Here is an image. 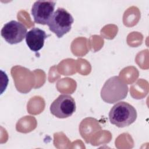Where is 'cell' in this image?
I'll return each instance as SVG.
<instances>
[{
    "mask_svg": "<svg viewBox=\"0 0 149 149\" xmlns=\"http://www.w3.org/2000/svg\"><path fill=\"white\" fill-rule=\"evenodd\" d=\"M137 116L134 107L123 101L115 104L109 113L110 122L118 127H124L130 125L136 120Z\"/></svg>",
    "mask_w": 149,
    "mask_h": 149,
    "instance_id": "cell-1",
    "label": "cell"
},
{
    "mask_svg": "<svg viewBox=\"0 0 149 149\" xmlns=\"http://www.w3.org/2000/svg\"><path fill=\"white\" fill-rule=\"evenodd\" d=\"M128 86L119 76H113L107 80L101 91L102 99L106 102L113 104L126 98L128 93Z\"/></svg>",
    "mask_w": 149,
    "mask_h": 149,
    "instance_id": "cell-2",
    "label": "cell"
},
{
    "mask_svg": "<svg viewBox=\"0 0 149 149\" xmlns=\"http://www.w3.org/2000/svg\"><path fill=\"white\" fill-rule=\"evenodd\" d=\"M74 19L70 13L65 9L58 8L54 12L47 25L49 29L58 38L70 31Z\"/></svg>",
    "mask_w": 149,
    "mask_h": 149,
    "instance_id": "cell-3",
    "label": "cell"
},
{
    "mask_svg": "<svg viewBox=\"0 0 149 149\" xmlns=\"http://www.w3.org/2000/svg\"><path fill=\"white\" fill-rule=\"evenodd\" d=\"M76 102L73 98L68 94L59 95L50 105L51 113L58 118H66L76 111Z\"/></svg>",
    "mask_w": 149,
    "mask_h": 149,
    "instance_id": "cell-4",
    "label": "cell"
},
{
    "mask_svg": "<svg viewBox=\"0 0 149 149\" xmlns=\"http://www.w3.org/2000/svg\"><path fill=\"white\" fill-rule=\"evenodd\" d=\"M27 33V28L25 26L16 20H11L6 23L1 31L3 38L10 44H16L22 42Z\"/></svg>",
    "mask_w": 149,
    "mask_h": 149,
    "instance_id": "cell-5",
    "label": "cell"
},
{
    "mask_svg": "<svg viewBox=\"0 0 149 149\" xmlns=\"http://www.w3.org/2000/svg\"><path fill=\"white\" fill-rule=\"evenodd\" d=\"M56 2L51 1H36L31 8V15L35 23L47 25L52 17Z\"/></svg>",
    "mask_w": 149,
    "mask_h": 149,
    "instance_id": "cell-6",
    "label": "cell"
},
{
    "mask_svg": "<svg viewBox=\"0 0 149 149\" xmlns=\"http://www.w3.org/2000/svg\"><path fill=\"white\" fill-rule=\"evenodd\" d=\"M48 35L45 31L37 27H34L26 35V42L29 48L34 52H37L44 46L45 40Z\"/></svg>",
    "mask_w": 149,
    "mask_h": 149,
    "instance_id": "cell-7",
    "label": "cell"
}]
</instances>
